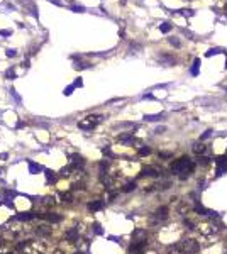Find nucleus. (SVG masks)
I'll use <instances>...</instances> for the list:
<instances>
[{
    "instance_id": "1",
    "label": "nucleus",
    "mask_w": 227,
    "mask_h": 254,
    "mask_svg": "<svg viewBox=\"0 0 227 254\" xmlns=\"http://www.w3.org/2000/svg\"><path fill=\"white\" fill-rule=\"evenodd\" d=\"M193 169H195V164H193L192 159L187 158V156H182V158H178V159H175L173 163H171V173L180 174L182 180L190 176V174L193 173Z\"/></svg>"
},
{
    "instance_id": "2",
    "label": "nucleus",
    "mask_w": 227,
    "mask_h": 254,
    "mask_svg": "<svg viewBox=\"0 0 227 254\" xmlns=\"http://www.w3.org/2000/svg\"><path fill=\"white\" fill-rule=\"evenodd\" d=\"M103 120L102 115H88L85 120H82V122H78V127L83 129V131H92L95 126H98L100 122Z\"/></svg>"
},
{
    "instance_id": "3",
    "label": "nucleus",
    "mask_w": 227,
    "mask_h": 254,
    "mask_svg": "<svg viewBox=\"0 0 227 254\" xmlns=\"http://www.w3.org/2000/svg\"><path fill=\"white\" fill-rule=\"evenodd\" d=\"M180 244H182V247L185 249V252H187V254H197V252H198V249H200V244L197 242L195 239H190V237L183 239Z\"/></svg>"
},
{
    "instance_id": "4",
    "label": "nucleus",
    "mask_w": 227,
    "mask_h": 254,
    "mask_svg": "<svg viewBox=\"0 0 227 254\" xmlns=\"http://www.w3.org/2000/svg\"><path fill=\"white\" fill-rule=\"evenodd\" d=\"M198 231L202 232L203 236H214V234H217L219 232V227L215 225V224H212V222H205V224H200L198 225Z\"/></svg>"
},
{
    "instance_id": "5",
    "label": "nucleus",
    "mask_w": 227,
    "mask_h": 254,
    "mask_svg": "<svg viewBox=\"0 0 227 254\" xmlns=\"http://www.w3.org/2000/svg\"><path fill=\"white\" fill-rule=\"evenodd\" d=\"M83 158L80 156V154H73V156H70V166H73L75 169H82L83 168Z\"/></svg>"
},
{
    "instance_id": "6",
    "label": "nucleus",
    "mask_w": 227,
    "mask_h": 254,
    "mask_svg": "<svg viewBox=\"0 0 227 254\" xmlns=\"http://www.w3.org/2000/svg\"><path fill=\"white\" fill-rule=\"evenodd\" d=\"M215 163H217V174H222L224 171H227V156H220V158H217L215 159Z\"/></svg>"
},
{
    "instance_id": "7",
    "label": "nucleus",
    "mask_w": 227,
    "mask_h": 254,
    "mask_svg": "<svg viewBox=\"0 0 227 254\" xmlns=\"http://www.w3.org/2000/svg\"><path fill=\"white\" fill-rule=\"evenodd\" d=\"M168 219V207H161V209L156 210V214H154V220H158V222H163V220Z\"/></svg>"
},
{
    "instance_id": "8",
    "label": "nucleus",
    "mask_w": 227,
    "mask_h": 254,
    "mask_svg": "<svg viewBox=\"0 0 227 254\" xmlns=\"http://www.w3.org/2000/svg\"><path fill=\"white\" fill-rule=\"evenodd\" d=\"M205 151H207V146H205L203 143H195L193 144V153H195L197 156H202Z\"/></svg>"
},
{
    "instance_id": "9",
    "label": "nucleus",
    "mask_w": 227,
    "mask_h": 254,
    "mask_svg": "<svg viewBox=\"0 0 227 254\" xmlns=\"http://www.w3.org/2000/svg\"><path fill=\"white\" fill-rule=\"evenodd\" d=\"M168 254H187L185 249L182 247V244H173L168 247Z\"/></svg>"
},
{
    "instance_id": "10",
    "label": "nucleus",
    "mask_w": 227,
    "mask_h": 254,
    "mask_svg": "<svg viewBox=\"0 0 227 254\" xmlns=\"http://www.w3.org/2000/svg\"><path fill=\"white\" fill-rule=\"evenodd\" d=\"M103 207V202L102 200H97V202H92V203H88V209H90L92 212H97V210H100Z\"/></svg>"
},
{
    "instance_id": "11",
    "label": "nucleus",
    "mask_w": 227,
    "mask_h": 254,
    "mask_svg": "<svg viewBox=\"0 0 227 254\" xmlns=\"http://www.w3.org/2000/svg\"><path fill=\"white\" fill-rule=\"evenodd\" d=\"M46 178H48V181L49 183H54V181H56L58 180V176H60V174H56V173H54V171H51V169H46Z\"/></svg>"
},
{
    "instance_id": "12",
    "label": "nucleus",
    "mask_w": 227,
    "mask_h": 254,
    "mask_svg": "<svg viewBox=\"0 0 227 254\" xmlns=\"http://www.w3.org/2000/svg\"><path fill=\"white\" fill-rule=\"evenodd\" d=\"M142 174H144V176H158V171L154 168H144L142 169Z\"/></svg>"
},
{
    "instance_id": "13",
    "label": "nucleus",
    "mask_w": 227,
    "mask_h": 254,
    "mask_svg": "<svg viewBox=\"0 0 227 254\" xmlns=\"http://www.w3.org/2000/svg\"><path fill=\"white\" fill-rule=\"evenodd\" d=\"M37 234H43V236H48V234H51V227H48V225H39V229H37Z\"/></svg>"
},
{
    "instance_id": "14",
    "label": "nucleus",
    "mask_w": 227,
    "mask_h": 254,
    "mask_svg": "<svg viewBox=\"0 0 227 254\" xmlns=\"http://www.w3.org/2000/svg\"><path fill=\"white\" fill-rule=\"evenodd\" d=\"M41 217H44L49 222H58L60 220V215H53V214H46V215H41Z\"/></svg>"
},
{
    "instance_id": "15",
    "label": "nucleus",
    "mask_w": 227,
    "mask_h": 254,
    "mask_svg": "<svg viewBox=\"0 0 227 254\" xmlns=\"http://www.w3.org/2000/svg\"><path fill=\"white\" fill-rule=\"evenodd\" d=\"M60 198L63 202H73V195L71 193H60Z\"/></svg>"
},
{
    "instance_id": "16",
    "label": "nucleus",
    "mask_w": 227,
    "mask_h": 254,
    "mask_svg": "<svg viewBox=\"0 0 227 254\" xmlns=\"http://www.w3.org/2000/svg\"><path fill=\"white\" fill-rule=\"evenodd\" d=\"M29 169H31V173H37V171H41V166L39 164H36V163H29Z\"/></svg>"
},
{
    "instance_id": "17",
    "label": "nucleus",
    "mask_w": 227,
    "mask_h": 254,
    "mask_svg": "<svg viewBox=\"0 0 227 254\" xmlns=\"http://www.w3.org/2000/svg\"><path fill=\"white\" fill-rule=\"evenodd\" d=\"M161 117H163V115L161 114H159V115H146V120H149V122H154V120H161Z\"/></svg>"
},
{
    "instance_id": "18",
    "label": "nucleus",
    "mask_w": 227,
    "mask_h": 254,
    "mask_svg": "<svg viewBox=\"0 0 227 254\" xmlns=\"http://www.w3.org/2000/svg\"><path fill=\"white\" fill-rule=\"evenodd\" d=\"M198 68H200V60H195V61H193V70H192V73L197 75V73H198Z\"/></svg>"
},
{
    "instance_id": "19",
    "label": "nucleus",
    "mask_w": 227,
    "mask_h": 254,
    "mask_svg": "<svg viewBox=\"0 0 227 254\" xmlns=\"http://www.w3.org/2000/svg\"><path fill=\"white\" fill-rule=\"evenodd\" d=\"M170 29H171V24H168V22H165L163 26H159V31L161 32H168Z\"/></svg>"
},
{
    "instance_id": "20",
    "label": "nucleus",
    "mask_w": 227,
    "mask_h": 254,
    "mask_svg": "<svg viewBox=\"0 0 227 254\" xmlns=\"http://www.w3.org/2000/svg\"><path fill=\"white\" fill-rule=\"evenodd\" d=\"M197 163H200V164H209V158H205V156H198V159H197Z\"/></svg>"
},
{
    "instance_id": "21",
    "label": "nucleus",
    "mask_w": 227,
    "mask_h": 254,
    "mask_svg": "<svg viewBox=\"0 0 227 254\" xmlns=\"http://www.w3.org/2000/svg\"><path fill=\"white\" fill-rule=\"evenodd\" d=\"M5 78H10V80H14V78H15L14 70H7V71H5Z\"/></svg>"
},
{
    "instance_id": "22",
    "label": "nucleus",
    "mask_w": 227,
    "mask_h": 254,
    "mask_svg": "<svg viewBox=\"0 0 227 254\" xmlns=\"http://www.w3.org/2000/svg\"><path fill=\"white\" fill-rule=\"evenodd\" d=\"M134 188H136V183H129V185L124 186V191H132Z\"/></svg>"
},
{
    "instance_id": "23",
    "label": "nucleus",
    "mask_w": 227,
    "mask_h": 254,
    "mask_svg": "<svg viewBox=\"0 0 227 254\" xmlns=\"http://www.w3.org/2000/svg\"><path fill=\"white\" fill-rule=\"evenodd\" d=\"M185 225H187V229H188V231H193V229H195V225H193V224L190 222V220H188V219H185Z\"/></svg>"
},
{
    "instance_id": "24",
    "label": "nucleus",
    "mask_w": 227,
    "mask_h": 254,
    "mask_svg": "<svg viewBox=\"0 0 227 254\" xmlns=\"http://www.w3.org/2000/svg\"><path fill=\"white\" fill-rule=\"evenodd\" d=\"M71 10H73V12H83L85 9H83L82 5H71Z\"/></svg>"
},
{
    "instance_id": "25",
    "label": "nucleus",
    "mask_w": 227,
    "mask_h": 254,
    "mask_svg": "<svg viewBox=\"0 0 227 254\" xmlns=\"http://www.w3.org/2000/svg\"><path fill=\"white\" fill-rule=\"evenodd\" d=\"M15 54H17V53H15V49H9V51H7V56H9V58H14Z\"/></svg>"
},
{
    "instance_id": "26",
    "label": "nucleus",
    "mask_w": 227,
    "mask_h": 254,
    "mask_svg": "<svg viewBox=\"0 0 227 254\" xmlns=\"http://www.w3.org/2000/svg\"><path fill=\"white\" fill-rule=\"evenodd\" d=\"M170 43L173 44V46H176V48L180 46V41H178V39H173V37H170Z\"/></svg>"
},
{
    "instance_id": "27",
    "label": "nucleus",
    "mask_w": 227,
    "mask_h": 254,
    "mask_svg": "<svg viewBox=\"0 0 227 254\" xmlns=\"http://www.w3.org/2000/svg\"><path fill=\"white\" fill-rule=\"evenodd\" d=\"M139 153H141V154H149V148H141Z\"/></svg>"
},
{
    "instance_id": "28",
    "label": "nucleus",
    "mask_w": 227,
    "mask_h": 254,
    "mask_svg": "<svg viewBox=\"0 0 227 254\" xmlns=\"http://www.w3.org/2000/svg\"><path fill=\"white\" fill-rule=\"evenodd\" d=\"M215 53H219V49H210V51H207V56H212V54H215Z\"/></svg>"
},
{
    "instance_id": "29",
    "label": "nucleus",
    "mask_w": 227,
    "mask_h": 254,
    "mask_svg": "<svg viewBox=\"0 0 227 254\" xmlns=\"http://www.w3.org/2000/svg\"><path fill=\"white\" fill-rule=\"evenodd\" d=\"M12 31H0V36H10Z\"/></svg>"
},
{
    "instance_id": "30",
    "label": "nucleus",
    "mask_w": 227,
    "mask_h": 254,
    "mask_svg": "<svg viewBox=\"0 0 227 254\" xmlns=\"http://www.w3.org/2000/svg\"><path fill=\"white\" fill-rule=\"evenodd\" d=\"M95 232H97V234H102V229H100V225H98V224L95 225Z\"/></svg>"
},
{
    "instance_id": "31",
    "label": "nucleus",
    "mask_w": 227,
    "mask_h": 254,
    "mask_svg": "<svg viewBox=\"0 0 227 254\" xmlns=\"http://www.w3.org/2000/svg\"><path fill=\"white\" fill-rule=\"evenodd\" d=\"M53 254H66L65 251H63V249H56V251H54Z\"/></svg>"
},
{
    "instance_id": "32",
    "label": "nucleus",
    "mask_w": 227,
    "mask_h": 254,
    "mask_svg": "<svg viewBox=\"0 0 227 254\" xmlns=\"http://www.w3.org/2000/svg\"><path fill=\"white\" fill-rule=\"evenodd\" d=\"M225 90H227V86H225Z\"/></svg>"
}]
</instances>
